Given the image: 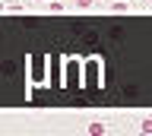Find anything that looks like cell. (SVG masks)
I'll list each match as a JSON object with an SVG mask.
<instances>
[]
</instances>
